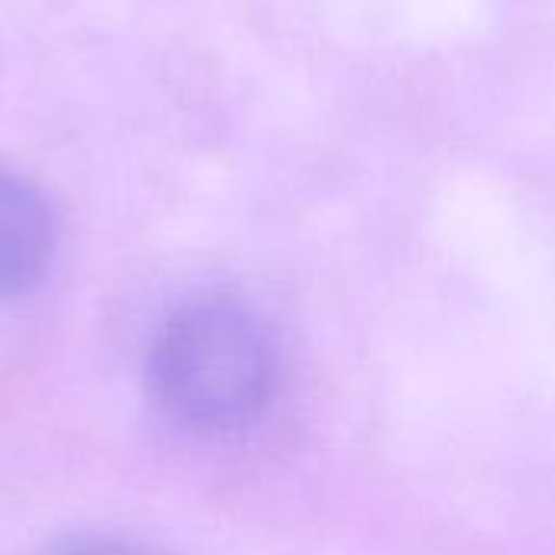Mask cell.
I'll use <instances>...</instances> for the list:
<instances>
[{"label": "cell", "instance_id": "2", "mask_svg": "<svg viewBox=\"0 0 555 555\" xmlns=\"http://www.w3.org/2000/svg\"><path fill=\"white\" fill-rule=\"evenodd\" d=\"M59 221L49 198L0 163V302L33 293L52 267Z\"/></svg>", "mask_w": 555, "mask_h": 555}, {"label": "cell", "instance_id": "1", "mask_svg": "<svg viewBox=\"0 0 555 555\" xmlns=\"http://www.w3.org/2000/svg\"><path fill=\"white\" fill-rule=\"evenodd\" d=\"M156 410L195 436H237L257 426L280 390V348L244 302L208 296L176 309L146 358Z\"/></svg>", "mask_w": 555, "mask_h": 555}, {"label": "cell", "instance_id": "3", "mask_svg": "<svg viewBox=\"0 0 555 555\" xmlns=\"http://www.w3.org/2000/svg\"><path fill=\"white\" fill-rule=\"evenodd\" d=\"M52 555H146L130 550V546H120V543H104V540H78V543H68L62 550H55Z\"/></svg>", "mask_w": 555, "mask_h": 555}]
</instances>
